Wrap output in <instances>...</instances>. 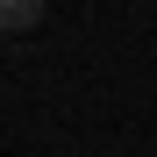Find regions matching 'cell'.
<instances>
[{
    "mask_svg": "<svg viewBox=\"0 0 157 157\" xmlns=\"http://www.w3.org/2000/svg\"><path fill=\"white\" fill-rule=\"evenodd\" d=\"M36 21H43V0H0V29H7V36L36 29Z\"/></svg>",
    "mask_w": 157,
    "mask_h": 157,
    "instance_id": "6da1fadb",
    "label": "cell"
}]
</instances>
